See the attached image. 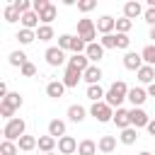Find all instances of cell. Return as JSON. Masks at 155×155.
Wrapping results in <instances>:
<instances>
[{"mask_svg":"<svg viewBox=\"0 0 155 155\" xmlns=\"http://www.w3.org/2000/svg\"><path fill=\"white\" fill-rule=\"evenodd\" d=\"M124 99H128V85H126L124 80H116V82H114V85L107 90V97H104V102H107L111 109H114V107L119 109V104H121Z\"/></svg>","mask_w":155,"mask_h":155,"instance_id":"obj_1","label":"cell"},{"mask_svg":"<svg viewBox=\"0 0 155 155\" xmlns=\"http://www.w3.org/2000/svg\"><path fill=\"white\" fill-rule=\"evenodd\" d=\"M24 128H27V124H24V119H12V121H7L5 124V128H2V136H5V140H19L22 136H24Z\"/></svg>","mask_w":155,"mask_h":155,"instance_id":"obj_2","label":"cell"},{"mask_svg":"<svg viewBox=\"0 0 155 155\" xmlns=\"http://www.w3.org/2000/svg\"><path fill=\"white\" fill-rule=\"evenodd\" d=\"M78 36H80L87 46L94 44V36H97V27H94V22L87 19V17H82V19L78 22Z\"/></svg>","mask_w":155,"mask_h":155,"instance_id":"obj_3","label":"cell"},{"mask_svg":"<svg viewBox=\"0 0 155 155\" xmlns=\"http://www.w3.org/2000/svg\"><path fill=\"white\" fill-rule=\"evenodd\" d=\"M90 114H92L99 124H107V121H111V119H114V111H111V107H109L107 102H94V104H92V109H90Z\"/></svg>","mask_w":155,"mask_h":155,"instance_id":"obj_4","label":"cell"},{"mask_svg":"<svg viewBox=\"0 0 155 155\" xmlns=\"http://www.w3.org/2000/svg\"><path fill=\"white\" fill-rule=\"evenodd\" d=\"M46 63L48 65H63L65 63V51H61L58 46H53V48H46Z\"/></svg>","mask_w":155,"mask_h":155,"instance_id":"obj_5","label":"cell"},{"mask_svg":"<svg viewBox=\"0 0 155 155\" xmlns=\"http://www.w3.org/2000/svg\"><path fill=\"white\" fill-rule=\"evenodd\" d=\"M124 68H126V70H136V73H138V70L143 68V56H140V53L128 51V53L124 56Z\"/></svg>","mask_w":155,"mask_h":155,"instance_id":"obj_6","label":"cell"},{"mask_svg":"<svg viewBox=\"0 0 155 155\" xmlns=\"http://www.w3.org/2000/svg\"><path fill=\"white\" fill-rule=\"evenodd\" d=\"M111 121H114L116 128H121V131H124V128H131V111L119 107V109L114 111V119H111Z\"/></svg>","mask_w":155,"mask_h":155,"instance_id":"obj_7","label":"cell"},{"mask_svg":"<svg viewBox=\"0 0 155 155\" xmlns=\"http://www.w3.org/2000/svg\"><path fill=\"white\" fill-rule=\"evenodd\" d=\"M148 124H150L148 114H145L140 107H133V109H131V126H133V128H140V126L148 128Z\"/></svg>","mask_w":155,"mask_h":155,"instance_id":"obj_8","label":"cell"},{"mask_svg":"<svg viewBox=\"0 0 155 155\" xmlns=\"http://www.w3.org/2000/svg\"><path fill=\"white\" fill-rule=\"evenodd\" d=\"M78 140L73 138V136H63V138H58V150L63 153V155H73L75 150H78Z\"/></svg>","mask_w":155,"mask_h":155,"instance_id":"obj_9","label":"cell"},{"mask_svg":"<svg viewBox=\"0 0 155 155\" xmlns=\"http://www.w3.org/2000/svg\"><path fill=\"white\" fill-rule=\"evenodd\" d=\"M68 68H75V70L85 73V70L90 68V58H87L85 53H75L73 58H68Z\"/></svg>","mask_w":155,"mask_h":155,"instance_id":"obj_10","label":"cell"},{"mask_svg":"<svg viewBox=\"0 0 155 155\" xmlns=\"http://www.w3.org/2000/svg\"><path fill=\"white\" fill-rule=\"evenodd\" d=\"M114 29H116V19L109 17V15H102L99 22H97V31H102V36H104V34H111Z\"/></svg>","mask_w":155,"mask_h":155,"instance_id":"obj_11","label":"cell"},{"mask_svg":"<svg viewBox=\"0 0 155 155\" xmlns=\"http://www.w3.org/2000/svg\"><path fill=\"white\" fill-rule=\"evenodd\" d=\"M82 80H85L87 85H99V80H102V70H99V65H90V68L82 73Z\"/></svg>","mask_w":155,"mask_h":155,"instance_id":"obj_12","label":"cell"},{"mask_svg":"<svg viewBox=\"0 0 155 155\" xmlns=\"http://www.w3.org/2000/svg\"><path fill=\"white\" fill-rule=\"evenodd\" d=\"M80 80H82V73H80V70L65 68V75H63V85H65V87H78Z\"/></svg>","mask_w":155,"mask_h":155,"instance_id":"obj_13","label":"cell"},{"mask_svg":"<svg viewBox=\"0 0 155 155\" xmlns=\"http://www.w3.org/2000/svg\"><path fill=\"white\" fill-rule=\"evenodd\" d=\"M63 92H65L63 80H51V82L46 85V94H48V97H53V99H61V97H63Z\"/></svg>","mask_w":155,"mask_h":155,"instance_id":"obj_14","label":"cell"},{"mask_svg":"<svg viewBox=\"0 0 155 155\" xmlns=\"http://www.w3.org/2000/svg\"><path fill=\"white\" fill-rule=\"evenodd\" d=\"M145 99H148V92H145L143 87H131V90H128V102H131L133 107H140Z\"/></svg>","mask_w":155,"mask_h":155,"instance_id":"obj_15","label":"cell"},{"mask_svg":"<svg viewBox=\"0 0 155 155\" xmlns=\"http://www.w3.org/2000/svg\"><path fill=\"white\" fill-rule=\"evenodd\" d=\"M39 22H41V17L31 10V12H27V15H22V29H31L34 31V27L39 29Z\"/></svg>","mask_w":155,"mask_h":155,"instance_id":"obj_16","label":"cell"},{"mask_svg":"<svg viewBox=\"0 0 155 155\" xmlns=\"http://www.w3.org/2000/svg\"><path fill=\"white\" fill-rule=\"evenodd\" d=\"M36 145H39V138H34V136H27V133H24V136L17 140V148H19L22 153H29V150H34Z\"/></svg>","mask_w":155,"mask_h":155,"instance_id":"obj_17","label":"cell"},{"mask_svg":"<svg viewBox=\"0 0 155 155\" xmlns=\"http://www.w3.org/2000/svg\"><path fill=\"white\" fill-rule=\"evenodd\" d=\"M85 56H87L90 61H94V63H97V61H102V58H104V46H102V44H90V46H87V51H85Z\"/></svg>","mask_w":155,"mask_h":155,"instance_id":"obj_18","label":"cell"},{"mask_svg":"<svg viewBox=\"0 0 155 155\" xmlns=\"http://www.w3.org/2000/svg\"><path fill=\"white\" fill-rule=\"evenodd\" d=\"M48 136H53V138H63V136H65V124H63L61 119L48 121Z\"/></svg>","mask_w":155,"mask_h":155,"instance_id":"obj_19","label":"cell"},{"mask_svg":"<svg viewBox=\"0 0 155 155\" xmlns=\"http://www.w3.org/2000/svg\"><path fill=\"white\" fill-rule=\"evenodd\" d=\"M97 143L94 140H90V138H85V140H80V145H78V155H97Z\"/></svg>","mask_w":155,"mask_h":155,"instance_id":"obj_20","label":"cell"},{"mask_svg":"<svg viewBox=\"0 0 155 155\" xmlns=\"http://www.w3.org/2000/svg\"><path fill=\"white\" fill-rule=\"evenodd\" d=\"M138 15H145V12H143V7H140V2H126V5H124V17L136 19Z\"/></svg>","mask_w":155,"mask_h":155,"instance_id":"obj_21","label":"cell"},{"mask_svg":"<svg viewBox=\"0 0 155 155\" xmlns=\"http://www.w3.org/2000/svg\"><path fill=\"white\" fill-rule=\"evenodd\" d=\"M85 107H80V104H73V107H68V119L70 121H75V124H80L82 119H85Z\"/></svg>","mask_w":155,"mask_h":155,"instance_id":"obj_22","label":"cell"},{"mask_svg":"<svg viewBox=\"0 0 155 155\" xmlns=\"http://www.w3.org/2000/svg\"><path fill=\"white\" fill-rule=\"evenodd\" d=\"M136 138H138V128H133V126H131V128H124L121 136H119V140H121L124 145H133Z\"/></svg>","mask_w":155,"mask_h":155,"instance_id":"obj_23","label":"cell"},{"mask_svg":"<svg viewBox=\"0 0 155 155\" xmlns=\"http://www.w3.org/2000/svg\"><path fill=\"white\" fill-rule=\"evenodd\" d=\"M97 148H99L102 153H114V148H116V138H114V136H102L99 143H97Z\"/></svg>","mask_w":155,"mask_h":155,"instance_id":"obj_24","label":"cell"},{"mask_svg":"<svg viewBox=\"0 0 155 155\" xmlns=\"http://www.w3.org/2000/svg\"><path fill=\"white\" fill-rule=\"evenodd\" d=\"M138 80L153 85V80H155V68H153V65H143V68L138 70Z\"/></svg>","mask_w":155,"mask_h":155,"instance_id":"obj_25","label":"cell"},{"mask_svg":"<svg viewBox=\"0 0 155 155\" xmlns=\"http://www.w3.org/2000/svg\"><path fill=\"white\" fill-rule=\"evenodd\" d=\"M102 97H107V92H104L99 85H90V87H87V99H92V104H94V102H102Z\"/></svg>","mask_w":155,"mask_h":155,"instance_id":"obj_26","label":"cell"},{"mask_svg":"<svg viewBox=\"0 0 155 155\" xmlns=\"http://www.w3.org/2000/svg\"><path fill=\"white\" fill-rule=\"evenodd\" d=\"M36 148L44 150V153H53V148H56V138H53V136H41Z\"/></svg>","mask_w":155,"mask_h":155,"instance_id":"obj_27","label":"cell"},{"mask_svg":"<svg viewBox=\"0 0 155 155\" xmlns=\"http://www.w3.org/2000/svg\"><path fill=\"white\" fill-rule=\"evenodd\" d=\"M36 39H39V41H51V39H53V27H51V24H41V27L36 29Z\"/></svg>","mask_w":155,"mask_h":155,"instance_id":"obj_28","label":"cell"},{"mask_svg":"<svg viewBox=\"0 0 155 155\" xmlns=\"http://www.w3.org/2000/svg\"><path fill=\"white\" fill-rule=\"evenodd\" d=\"M140 56H143V63H145V65H153V68H155V44L145 46V48L140 51Z\"/></svg>","mask_w":155,"mask_h":155,"instance_id":"obj_29","label":"cell"},{"mask_svg":"<svg viewBox=\"0 0 155 155\" xmlns=\"http://www.w3.org/2000/svg\"><path fill=\"white\" fill-rule=\"evenodd\" d=\"M2 102H5L7 107H12V109H19V107H22V94H19V92H10Z\"/></svg>","mask_w":155,"mask_h":155,"instance_id":"obj_30","label":"cell"},{"mask_svg":"<svg viewBox=\"0 0 155 155\" xmlns=\"http://www.w3.org/2000/svg\"><path fill=\"white\" fill-rule=\"evenodd\" d=\"M17 39H19V44H31V41L36 39V31H31V29H19V31H17Z\"/></svg>","mask_w":155,"mask_h":155,"instance_id":"obj_31","label":"cell"},{"mask_svg":"<svg viewBox=\"0 0 155 155\" xmlns=\"http://www.w3.org/2000/svg\"><path fill=\"white\" fill-rule=\"evenodd\" d=\"M12 5H15V10H17L19 15H27V12H31V10H34V5H31L29 0H15Z\"/></svg>","mask_w":155,"mask_h":155,"instance_id":"obj_32","label":"cell"},{"mask_svg":"<svg viewBox=\"0 0 155 155\" xmlns=\"http://www.w3.org/2000/svg\"><path fill=\"white\" fill-rule=\"evenodd\" d=\"M2 17H5V22H17V19H22V15L15 10V5H7L5 12H2Z\"/></svg>","mask_w":155,"mask_h":155,"instance_id":"obj_33","label":"cell"},{"mask_svg":"<svg viewBox=\"0 0 155 155\" xmlns=\"http://www.w3.org/2000/svg\"><path fill=\"white\" fill-rule=\"evenodd\" d=\"M133 27V22L128 19V17H121V19H116V34H128V29Z\"/></svg>","mask_w":155,"mask_h":155,"instance_id":"obj_34","label":"cell"},{"mask_svg":"<svg viewBox=\"0 0 155 155\" xmlns=\"http://www.w3.org/2000/svg\"><path fill=\"white\" fill-rule=\"evenodd\" d=\"M39 17H41V22H44V24H51V22L56 19V7H53V5H48Z\"/></svg>","mask_w":155,"mask_h":155,"instance_id":"obj_35","label":"cell"},{"mask_svg":"<svg viewBox=\"0 0 155 155\" xmlns=\"http://www.w3.org/2000/svg\"><path fill=\"white\" fill-rule=\"evenodd\" d=\"M24 63H27V56H24L22 51H12V53H10V65H19V68H22Z\"/></svg>","mask_w":155,"mask_h":155,"instance_id":"obj_36","label":"cell"},{"mask_svg":"<svg viewBox=\"0 0 155 155\" xmlns=\"http://www.w3.org/2000/svg\"><path fill=\"white\" fill-rule=\"evenodd\" d=\"M0 153H2V155H17V153H19V148H17L12 140H2V145H0Z\"/></svg>","mask_w":155,"mask_h":155,"instance_id":"obj_37","label":"cell"},{"mask_svg":"<svg viewBox=\"0 0 155 155\" xmlns=\"http://www.w3.org/2000/svg\"><path fill=\"white\" fill-rule=\"evenodd\" d=\"M97 7V0H78V10L80 12H90Z\"/></svg>","mask_w":155,"mask_h":155,"instance_id":"obj_38","label":"cell"},{"mask_svg":"<svg viewBox=\"0 0 155 155\" xmlns=\"http://www.w3.org/2000/svg\"><path fill=\"white\" fill-rule=\"evenodd\" d=\"M99 44H102L104 48H116V34H104Z\"/></svg>","mask_w":155,"mask_h":155,"instance_id":"obj_39","label":"cell"},{"mask_svg":"<svg viewBox=\"0 0 155 155\" xmlns=\"http://www.w3.org/2000/svg\"><path fill=\"white\" fill-rule=\"evenodd\" d=\"M70 46H73V36H70V34H61V36H58V48L65 51V48H70Z\"/></svg>","mask_w":155,"mask_h":155,"instance_id":"obj_40","label":"cell"},{"mask_svg":"<svg viewBox=\"0 0 155 155\" xmlns=\"http://www.w3.org/2000/svg\"><path fill=\"white\" fill-rule=\"evenodd\" d=\"M70 51H75V53H82V51H87V44H85L80 36H73V46H70Z\"/></svg>","mask_w":155,"mask_h":155,"instance_id":"obj_41","label":"cell"},{"mask_svg":"<svg viewBox=\"0 0 155 155\" xmlns=\"http://www.w3.org/2000/svg\"><path fill=\"white\" fill-rule=\"evenodd\" d=\"M19 70H22V75H24V78H34V75H36V65H34V63H29V61H27Z\"/></svg>","mask_w":155,"mask_h":155,"instance_id":"obj_42","label":"cell"},{"mask_svg":"<svg viewBox=\"0 0 155 155\" xmlns=\"http://www.w3.org/2000/svg\"><path fill=\"white\" fill-rule=\"evenodd\" d=\"M128 46H131L128 34H116V48H128Z\"/></svg>","mask_w":155,"mask_h":155,"instance_id":"obj_43","label":"cell"},{"mask_svg":"<svg viewBox=\"0 0 155 155\" xmlns=\"http://www.w3.org/2000/svg\"><path fill=\"white\" fill-rule=\"evenodd\" d=\"M31 5H34V12H36V15H41L51 2H48V0H31Z\"/></svg>","mask_w":155,"mask_h":155,"instance_id":"obj_44","label":"cell"},{"mask_svg":"<svg viewBox=\"0 0 155 155\" xmlns=\"http://www.w3.org/2000/svg\"><path fill=\"white\" fill-rule=\"evenodd\" d=\"M12 114H15V109H12V107H7V104L2 102V104H0V116H2V119H7V121H12Z\"/></svg>","mask_w":155,"mask_h":155,"instance_id":"obj_45","label":"cell"},{"mask_svg":"<svg viewBox=\"0 0 155 155\" xmlns=\"http://www.w3.org/2000/svg\"><path fill=\"white\" fill-rule=\"evenodd\" d=\"M143 17H145V22H148V24H153V27H155V7H148Z\"/></svg>","mask_w":155,"mask_h":155,"instance_id":"obj_46","label":"cell"},{"mask_svg":"<svg viewBox=\"0 0 155 155\" xmlns=\"http://www.w3.org/2000/svg\"><path fill=\"white\" fill-rule=\"evenodd\" d=\"M148 133H150V136H155V121H150V124H148Z\"/></svg>","mask_w":155,"mask_h":155,"instance_id":"obj_47","label":"cell"},{"mask_svg":"<svg viewBox=\"0 0 155 155\" xmlns=\"http://www.w3.org/2000/svg\"><path fill=\"white\" fill-rule=\"evenodd\" d=\"M148 94H150V97H155V82H153V85L148 87Z\"/></svg>","mask_w":155,"mask_h":155,"instance_id":"obj_48","label":"cell"},{"mask_svg":"<svg viewBox=\"0 0 155 155\" xmlns=\"http://www.w3.org/2000/svg\"><path fill=\"white\" fill-rule=\"evenodd\" d=\"M150 39H153V41H155V27H153V29H150Z\"/></svg>","mask_w":155,"mask_h":155,"instance_id":"obj_49","label":"cell"},{"mask_svg":"<svg viewBox=\"0 0 155 155\" xmlns=\"http://www.w3.org/2000/svg\"><path fill=\"white\" fill-rule=\"evenodd\" d=\"M140 155H150V153H148V150H143V153H140Z\"/></svg>","mask_w":155,"mask_h":155,"instance_id":"obj_50","label":"cell"},{"mask_svg":"<svg viewBox=\"0 0 155 155\" xmlns=\"http://www.w3.org/2000/svg\"><path fill=\"white\" fill-rule=\"evenodd\" d=\"M46 155H53V153H46Z\"/></svg>","mask_w":155,"mask_h":155,"instance_id":"obj_51","label":"cell"}]
</instances>
